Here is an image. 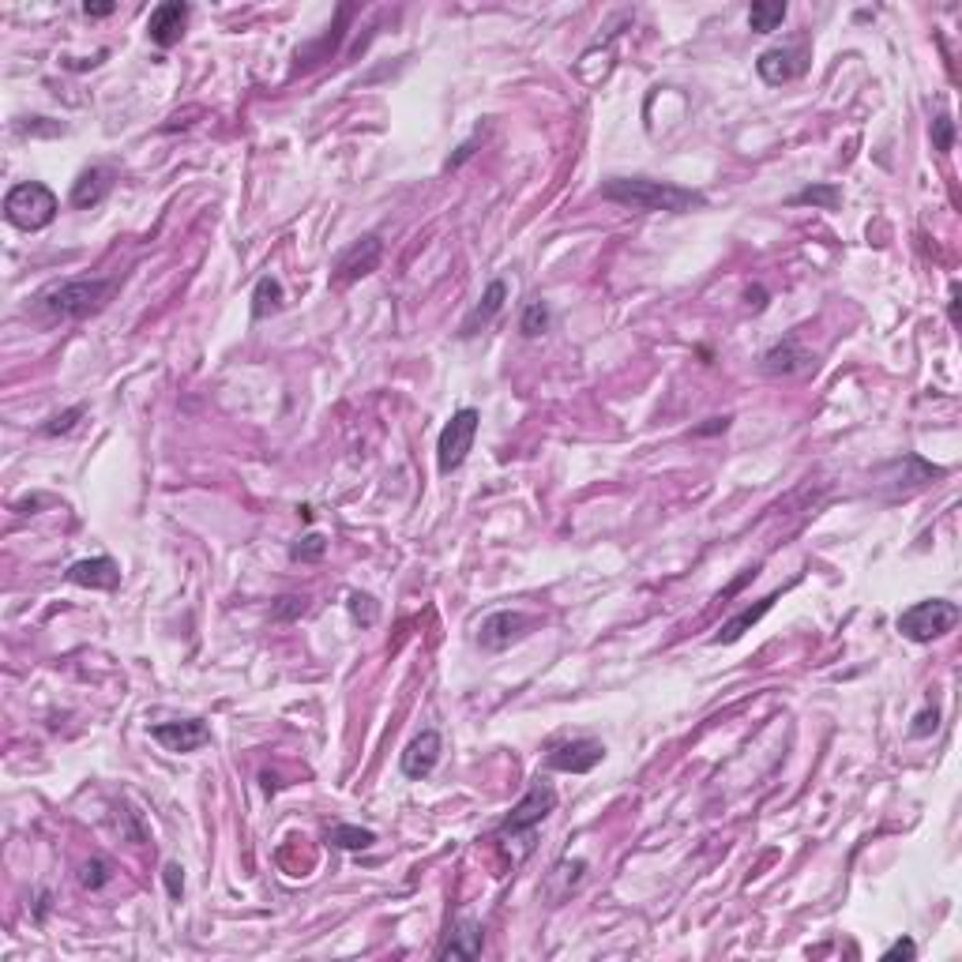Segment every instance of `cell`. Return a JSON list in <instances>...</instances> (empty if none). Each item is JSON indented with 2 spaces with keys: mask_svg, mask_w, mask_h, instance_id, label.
Listing matches in <instances>:
<instances>
[{
  "mask_svg": "<svg viewBox=\"0 0 962 962\" xmlns=\"http://www.w3.org/2000/svg\"><path fill=\"white\" fill-rule=\"evenodd\" d=\"M602 200L632 207V211H662V215H692L707 207V196L696 188L654 181V177H609L602 185Z\"/></svg>",
  "mask_w": 962,
  "mask_h": 962,
  "instance_id": "cell-1",
  "label": "cell"
},
{
  "mask_svg": "<svg viewBox=\"0 0 962 962\" xmlns=\"http://www.w3.org/2000/svg\"><path fill=\"white\" fill-rule=\"evenodd\" d=\"M113 294H117V279H68L46 286L34 297V309L49 320H87L106 309Z\"/></svg>",
  "mask_w": 962,
  "mask_h": 962,
  "instance_id": "cell-2",
  "label": "cell"
},
{
  "mask_svg": "<svg viewBox=\"0 0 962 962\" xmlns=\"http://www.w3.org/2000/svg\"><path fill=\"white\" fill-rule=\"evenodd\" d=\"M553 808H557V786H553L545 775H538L534 782H530V790L519 797V805L508 812V820L497 827V838L500 842H508V846L523 838L530 850H534V831L553 816Z\"/></svg>",
  "mask_w": 962,
  "mask_h": 962,
  "instance_id": "cell-3",
  "label": "cell"
},
{
  "mask_svg": "<svg viewBox=\"0 0 962 962\" xmlns=\"http://www.w3.org/2000/svg\"><path fill=\"white\" fill-rule=\"evenodd\" d=\"M57 211H61V203L53 196V188L42 181H23V185L8 188V196H4V218L27 233L46 230Z\"/></svg>",
  "mask_w": 962,
  "mask_h": 962,
  "instance_id": "cell-4",
  "label": "cell"
},
{
  "mask_svg": "<svg viewBox=\"0 0 962 962\" xmlns=\"http://www.w3.org/2000/svg\"><path fill=\"white\" fill-rule=\"evenodd\" d=\"M895 624H899V632L910 643H932V639L947 636L959 624V606L947 602V598H925V602H914L910 609H902Z\"/></svg>",
  "mask_w": 962,
  "mask_h": 962,
  "instance_id": "cell-5",
  "label": "cell"
},
{
  "mask_svg": "<svg viewBox=\"0 0 962 962\" xmlns=\"http://www.w3.org/2000/svg\"><path fill=\"white\" fill-rule=\"evenodd\" d=\"M478 425L481 414L474 406H463L448 418V425L440 429V440H436V466L440 474H451L466 463V455L474 451V440H478Z\"/></svg>",
  "mask_w": 962,
  "mask_h": 962,
  "instance_id": "cell-6",
  "label": "cell"
},
{
  "mask_svg": "<svg viewBox=\"0 0 962 962\" xmlns=\"http://www.w3.org/2000/svg\"><path fill=\"white\" fill-rule=\"evenodd\" d=\"M606 760V745L594 737H575V741H560L549 748L545 756V771H560V775H587L598 763Z\"/></svg>",
  "mask_w": 962,
  "mask_h": 962,
  "instance_id": "cell-7",
  "label": "cell"
},
{
  "mask_svg": "<svg viewBox=\"0 0 962 962\" xmlns=\"http://www.w3.org/2000/svg\"><path fill=\"white\" fill-rule=\"evenodd\" d=\"M380 260H384V241H380L376 233H365V237H357L354 245L335 260L331 282H335V286H350V282L373 275L376 267H380Z\"/></svg>",
  "mask_w": 962,
  "mask_h": 962,
  "instance_id": "cell-8",
  "label": "cell"
},
{
  "mask_svg": "<svg viewBox=\"0 0 962 962\" xmlns=\"http://www.w3.org/2000/svg\"><path fill=\"white\" fill-rule=\"evenodd\" d=\"M530 628H534V617L519 613V609H497V613H489V617L481 621L478 639L485 651H504V647H512V643H519V639L527 636Z\"/></svg>",
  "mask_w": 962,
  "mask_h": 962,
  "instance_id": "cell-9",
  "label": "cell"
},
{
  "mask_svg": "<svg viewBox=\"0 0 962 962\" xmlns=\"http://www.w3.org/2000/svg\"><path fill=\"white\" fill-rule=\"evenodd\" d=\"M812 369V354H808L797 335L778 339L775 346H767L760 357V373L763 376H797Z\"/></svg>",
  "mask_w": 962,
  "mask_h": 962,
  "instance_id": "cell-10",
  "label": "cell"
},
{
  "mask_svg": "<svg viewBox=\"0 0 962 962\" xmlns=\"http://www.w3.org/2000/svg\"><path fill=\"white\" fill-rule=\"evenodd\" d=\"M440 752H444V737L436 730H421L410 745L403 748V760H399V771H403L406 778H414V782H421V778H429L436 771V763H440Z\"/></svg>",
  "mask_w": 962,
  "mask_h": 962,
  "instance_id": "cell-11",
  "label": "cell"
},
{
  "mask_svg": "<svg viewBox=\"0 0 962 962\" xmlns=\"http://www.w3.org/2000/svg\"><path fill=\"white\" fill-rule=\"evenodd\" d=\"M808 68V53L801 46H782V49H767L760 61H756V72H760L763 83L771 87H782L790 79L805 76Z\"/></svg>",
  "mask_w": 962,
  "mask_h": 962,
  "instance_id": "cell-12",
  "label": "cell"
},
{
  "mask_svg": "<svg viewBox=\"0 0 962 962\" xmlns=\"http://www.w3.org/2000/svg\"><path fill=\"white\" fill-rule=\"evenodd\" d=\"M151 737H155L158 745L166 748V752H196V748H203L207 741H211V730H207V722H200V718H185V722H158V726H151Z\"/></svg>",
  "mask_w": 962,
  "mask_h": 962,
  "instance_id": "cell-13",
  "label": "cell"
},
{
  "mask_svg": "<svg viewBox=\"0 0 962 962\" xmlns=\"http://www.w3.org/2000/svg\"><path fill=\"white\" fill-rule=\"evenodd\" d=\"M188 16H192V8L188 4H181V0H166V4H158L155 12H151V19H147V34H151V42L162 49H170L181 42V34H185L188 27Z\"/></svg>",
  "mask_w": 962,
  "mask_h": 962,
  "instance_id": "cell-14",
  "label": "cell"
},
{
  "mask_svg": "<svg viewBox=\"0 0 962 962\" xmlns=\"http://www.w3.org/2000/svg\"><path fill=\"white\" fill-rule=\"evenodd\" d=\"M504 301H508V282L504 279H493L489 286H485V294L478 297V305L466 312L463 324H459V335L463 339H474L478 331H485V327L497 320V312L504 309Z\"/></svg>",
  "mask_w": 962,
  "mask_h": 962,
  "instance_id": "cell-15",
  "label": "cell"
},
{
  "mask_svg": "<svg viewBox=\"0 0 962 962\" xmlns=\"http://www.w3.org/2000/svg\"><path fill=\"white\" fill-rule=\"evenodd\" d=\"M68 583L87 590H117L121 587V568L113 557H87L68 568Z\"/></svg>",
  "mask_w": 962,
  "mask_h": 962,
  "instance_id": "cell-16",
  "label": "cell"
},
{
  "mask_svg": "<svg viewBox=\"0 0 962 962\" xmlns=\"http://www.w3.org/2000/svg\"><path fill=\"white\" fill-rule=\"evenodd\" d=\"M481 947H485V932H481L478 921H470V917H455L451 921V932L448 940L440 944V959H478Z\"/></svg>",
  "mask_w": 962,
  "mask_h": 962,
  "instance_id": "cell-17",
  "label": "cell"
},
{
  "mask_svg": "<svg viewBox=\"0 0 962 962\" xmlns=\"http://www.w3.org/2000/svg\"><path fill=\"white\" fill-rule=\"evenodd\" d=\"M109 188H113V173H109V170H102V166L83 170L76 177V185H72V207H79V211H91V207H98V203L106 200Z\"/></svg>",
  "mask_w": 962,
  "mask_h": 962,
  "instance_id": "cell-18",
  "label": "cell"
},
{
  "mask_svg": "<svg viewBox=\"0 0 962 962\" xmlns=\"http://www.w3.org/2000/svg\"><path fill=\"white\" fill-rule=\"evenodd\" d=\"M775 602H778V594H767L763 602H756V606L741 609L737 617H730V621L722 624V632L714 636V643H737V639L745 636V632H752V628H756V624H760L763 617L771 613V606H775Z\"/></svg>",
  "mask_w": 962,
  "mask_h": 962,
  "instance_id": "cell-19",
  "label": "cell"
},
{
  "mask_svg": "<svg viewBox=\"0 0 962 962\" xmlns=\"http://www.w3.org/2000/svg\"><path fill=\"white\" fill-rule=\"evenodd\" d=\"M282 301H286L282 282L275 279V275H264V279L256 282V290H252V320H267L271 312L282 309Z\"/></svg>",
  "mask_w": 962,
  "mask_h": 962,
  "instance_id": "cell-20",
  "label": "cell"
},
{
  "mask_svg": "<svg viewBox=\"0 0 962 962\" xmlns=\"http://www.w3.org/2000/svg\"><path fill=\"white\" fill-rule=\"evenodd\" d=\"M786 0H756L752 8H748V27L760 34H771L782 27V19H786Z\"/></svg>",
  "mask_w": 962,
  "mask_h": 962,
  "instance_id": "cell-21",
  "label": "cell"
},
{
  "mask_svg": "<svg viewBox=\"0 0 962 962\" xmlns=\"http://www.w3.org/2000/svg\"><path fill=\"white\" fill-rule=\"evenodd\" d=\"M327 842L331 846H339V850H350V854H357V850H369L376 842V831H369V827H357V823H335L331 831H327Z\"/></svg>",
  "mask_w": 962,
  "mask_h": 962,
  "instance_id": "cell-22",
  "label": "cell"
},
{
  "mask_svg": "<svg viewBox=\"0 0 962 962\" xmlns=\"http://www.w3.org/2000/svg\"><path fill=\"white\" fill-rule=\"evenodd\" d=\"M793 207H820V211H838L842 203V188L838 185H808L797 196H790Z\"/></svg>",
  "mask_w": 962,
  "mask_h": 962,
  "instance_id": "cell-23",
  "label": "cell"
},
{
  "mask_svg": "<svg viewBox=\"0 0 962 962\" xmlns=\"http://www.w3.org/2000/svg\"><path fill=\"white\" fill-rule=\"evenodd\" d=\"M549 305L545 301H530L527 309H523V316H519V331L527 335V339H538V335H545L549 331Z\"/></svg>",
  "mask_w": 962,
  "mask_h": 962,
  "instance_id": "cell-24",
  "label": "cell"
},
{
  "mask_svg": "<svg viewBox=\"0 0 962 962\" xmlns=\"http://www.w3.org/2000/svg\"><path fill=\"white\" fill-rule=\"evenodd\" d=\"M324 553H327V542L324 534H316V530L290 545V560H301V564H312V560H320Z\"/></svg>",
  "mask_w": 962,
  "mask_h": 962,
  "instance_id": "cell-25",
  "label": "cell"
},
{
  "mask_svg": "<svg viewBox=\"0 0 962 962\" xmlns=\"http://www.w3.org/2000/svg\"><path fill=\"white\" fill-rule=\"evenodd\" d=\"M109 880H113V872H109L106 857H91V861H83V869H79V884H83V887L98 891V887H106Z\"/></svg>",
  "mask_w": 962,
  "mask_h": 962,
  "instance_id": "cell-26",
  "label": "cell"
},
{
  "mask_svg": "<svg viewBox=\"0 0 962 962\" xmlns=\"http://www.w3.org/2000/svg\"><path fill=\"white\" fill-rule=\"evenodd\" d=\"M305 609H309V598L286 594V598H279V602H275L271 617H275V621H297V617H305Z\"/></svg>",
  "mask_w": 962,
  "mask_h": 962,
  "instance_id": "cell-27",
  "label": "cell"
},
{
  "mask_svg": "<svg viewBox=\"0 0 962 962\" xmlns=\"http://www.w3.org/2000/svg\"><path fill=\"white\" fill-rule=\"evenodd\" d=\"M932 147H936V151H944V155L951 151V147H955V121H951L947 113H940V117L932 121Z\"/></svg>",
  "mask_w": 962,
  "mask_h": 962,
  "instance_id": "cell-28",
  "label": "cell"
},
{
  "mask_svg": "<svg viewBox=\"0 0 962 962\" xmlns=\"http://www.w3.org/2000/svg\"><path fill=\"white\" fill-rule=\"evenodd\" d=\"M350 613H354V621H361V624H376L380 606H376L369 594H350Z\"/></svg>",
  "mask_w": 962,
  "mask_h": 962,
  "instance_id": "cell-29",
  "label": "cell"
},
{
  "mask_svg": "<svg viewBox=\"0 0 962 962\" xmlns=\"http://www.w3.org/2000/svg\"><path fill=\"white\" fill-rule=\"evenodd\" d=\"M936 726H940V711H936V707H929V711H921L914 718L910 737H929V733H936Z\"/></svg>",
  "mask_w": 962,
  "mask_h": 962,
  "instance_id": "cell-30",
  "label": "cell"
},
{
  "mask_svg": "<svg viewBox=\"0 0 962 962\" xmlns=\"http://www.w3.org/2000/svg\"><path fill=\"white\" fill-rule=\"evenodd\" d=\"M79 418H83V406H72V410H64V414H57V418L49 421V425H46V433H49V436L68 433V429H72V425H76Z\"/></svg>",
  "mask_w": 962,
  "mask_h": 962,
  "instance_id": "cell-31",
  "label": "cell"
},
{
  "mask_svg": "<svg viewBox=\"0 0 962 962\" xmlns=\"http://www.w3.org/2000/svg\"><path fill=\"white\" fill-rule=\"evenodd\" d=\"M162 880H166L170 899H181V895H185V872H181V865H166V869H162Z\"/></svg>",
  "mask_w": 962,
  "mask_h": 962,
  "instance_id": "cell-32",
  "label": "cell"
},
{
  "mask_svg": "<svg viewBox=\"0 0 962 962\" xmlns=\"http://www.w3.org/2000/svg\"><path fill=\"white\" fill-rule=\"evenodd\" d=\"M895 959L914 962V959H917V944H914V940H895V944L887 947V951H884V962H895Z\"/></svg>",
  "mask_w": 962,
  "mask_h": 962,
  "instance_id": "cell-33",
  "label": "cell"
},
{
  "mask_svg": "<svg viewBox=\"0 0 962 962\" xmlns=\"http://www.w3.org/2000/svg\"><path fill=\"white\" fill-rule=\"evenodd\" d=\"M113 12H117L113 0H102V4H91V0H87V4H83V16H91V19H106V16H113Z\"/></svg>",
  "mask_w": 962,
  "mask_h": 962,
  "instance_id": "cell-34",
  "label": "cell"
},
{
  "mask_svg": "<svg viewBox=\"0 0 962 962\" xmlns=\"http://www.w3.org/2000/svg\"><path fill=\"white\" fill-rule=\"evenodd\" d=\"M947 316H951V324H959V282H951V297H947Z\"/></svg>",
  "mask_w": 962,
  "mask_h": 962,
  "instance_id": "cell-35",
  "label": "cell"
},
{
  "mask_svg": "<svg viewBox=\"0 0 962 962\" xmlns=\"http://www.w3.org/2000/svg\"><path fill=\"white\" fill-rule=\"evenodd\" d=\"M474 147H478V140H466L463 147H459V155H455V158H451V162H448V170H455V166H463L466 158L474 155Z\"/></svg>",
  "mask_w": 962,
  "mask_h": 962,
  "instance_id": "cell-36",
  "label": "cell"
},
{
  "mask_svg": "<svg viewBox=\"0 0 962 962\" xmlns=\"http://www.w3.org/2000/svg\"><path fill=\"white\" fill-rule=\"evenodd\" d=\"M726 425H730V418H711V425H699L696 436H703V433H718V429H726Z\"/></svg>",
  "mask_w": 962,
  "mask_h": 962,
  "instance_id": "cell-37",
  "label": "cell"
}]
</instances>
